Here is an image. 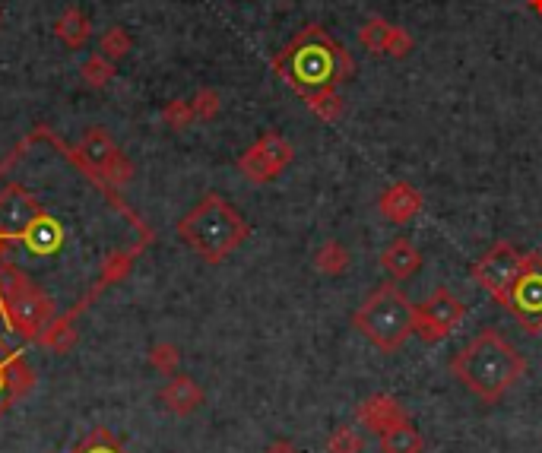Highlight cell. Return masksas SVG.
Listing matches in <instances>:
<instances>
[{"mask_svg": "<svg viewBox=\"0 0 542 453\" xmlns=\"http://www.w3.org/2000/svg\"><path fill=\"white\" fill-rule=\"evenodd\" d=\"M0 260H4V241H0Z\"/></svg>", "mask_w": 542, "mask_h": 453, "instance_id": "cell-33", "label": "cell"}, {"mask_svg": "<svg viewBox=\"0 0 542 453\" xmlns=\"http://www.w3.org/2000/svg\"><path fill=\"white\" fill-rule=\"evenodd\" d=\"M130 48H134V39H130V32L124 26L105 29L102 39H99V54H105L108 61H121Z\"/></svg>", "mask_w": 542, "mask_h": 453, "instance_id": "cell-23", "label": "cell"}, {"mask_svg": "<svg viewBox=\"0 0 542 453\" xmlns=\"http://www.w3.org/2000/svg\"><path fill=\"white\" fill-rule=\"evenodd\" d=\"M451 371L466 390L479 396L482 403H498L501 396L527 374V358H523V352H517L501 333L485 330L470 346H463L454 355Z\"/></svg>", "mask_w": 542, "mask_h": 453, "instance_id": "cell-2", "label": "cell"}, {"mask_svg": "<svg viewBox=\"0 0 542 453\" xmlns=\"http://www.w3.org/2000/svg\"><path fill=\"white\" fill-rule=\"evenodd\" d=\"M308 111L314 118H321L324 124H336L343 115H346V105H343V96L340 89H327V92H314V96L305 99Z\"/></svg>", "mask_w": 542, "mask_h": 453, "instance_id": "cell-21", "label": "cell"}, {"mask_svg": "<svg viewBox=\"0 0 542 453\" xmlns=\"http://www.w3.org/2000/svg\"><path fill=\"white\" fill-rule=\"evenodd\" d=\"M416 48V39L409 35L403 26H394V32H390V42H387V54L390 58H397V61H403V58H409V51Z\"/></svg>", "mask_w": 542, "mask_h": 453, "instance_id": "cell-30", "label": "cell"}, {"mask_svg": "<svg viewBox=\"0 0 542 453\" xmlns=\"http://www.w3.org/2000/svg\"><path fill=\"white\" fill-rule=\"evenodd\" d=\"M378 210L387 222L406 225L422 213V191H416L409 181H394L387 184L378 197Z\"/></svg>", "mask_w": 542, "mask_h": 453, "instance_id": "cell-11", "label": "cell"}, {"mask_svg": "<svg viewBox=\"0 0 542 453\" xmlns=\"http://www.w3.org/2000/svg\"><path fill=\"white\" fill-rule=\"evenodd\" d=\"M178 235L200 260L222 263L248 241L251 225L222 194H203L194 210L178 222Z\"/></svg>", "mask_w": 542, "mask_h": 453, "instance_id": "cell-3", "label": "cell"}, {"mask_svg": "<svg viewBox=\"0 0 542 453\" xmlns=\"http://www.w3.org/2000/svg\"><path fill=\"white\" fill-rule=\"evenodd\" d=\"M381 267L390 279H409L422 270V254L409 238H394L381 254Z\"/></svg>", "mask_w": 542, "mask_h": 453, "instance_id": "cell-14", "label": "cell"}, {"mask_svg": "<svg viewBox=\"0 0 542 453\" xmlns=\"http://www.w3.org/2000/svg\"><path fill=\"white\" fill-rule=\"evenodd\" d=\"M0 23H4V13H0Z\"/></svg>", "mask_w": 542, "mask_h": 453, "instance_id": "cell-34", "label": "cell"}, {"mask_svg": "<svg viewBox=\"0 0 542 453\" xmlns=\"http://www.w3.org/2000/svg\"><path fill=\"white\" fill-rule=\"evenodd\" d=\"M32 381H35V374L26 358L0 339V415L20 400V396H26L32 390Z\"/></svg>", "mask_w": 542, "mask_h": 453, "instance_id": "cell-10", "label": "cell"}, {"mask_svg": "<svg viewBox=\"0 0 542 453\" xmlns=\"http://www.w3.org/2000/svg\"><path fill=\"white\" fill-rule=\"evenodd\" d=\"M463 314H466L463 301L447 286H435L432 295L416 305V336L425 346H438L457 330Z\"/></svg>", "mask_w": 542, "mask_h": 453, "instance_id": "cell-7", "label": "cell"}, {"mask_svg": "<svg viewBox=\"0 0 542 453\" xmlns=\"http://www.w3.org/2000/svg\"><path fill=\"white\" fill-rule=\"evenodd\" d=\"M292 159H295L292 143L283 134H276V130H267L264 137H257L245 153L238 156V172L251 184H267L283 175L292 165Z\"/></svg>", "mask_w": 542, "mask_h": 453, "instance_id": "cell-8", "label": "cell"}, {"mask_svg": "<svg viewBox=\"0 0 542 453\" xmlns=\"http://www.w3.org/2000/svg\"><path fill=\"white\" fill-rule=\"evenodd\" d=\"M149 365H153L159 374L172 377L181 365V352L175 343H156L153 349H149Z\"/></svg>", "mask_w": 542, "mask_h": 453, "instance_id": "cell-26", "label": "cell"}, {"mask_svg": "<svg viewBox=\"0 0 542 453\" xmlns=\"http://www.w3.org/2000/svg\"><path fill=\"white\" fill-rule=\"evenodd\" d=\"M355 419H359L365 428L381 434V431H387L390 425L403 422L406 412H403L397 396H390V393H371V396H365V400L359 403V409H355Z\"/></svg>", "mask_w": 542, "mask_h": 453, "instance_id": "cell-12", "label": "cell"}, {"mask_svg": "<svg viewBox=\"0 0 542 453\" xmlns=\"http://www.w3.org/2000/svg\"><path fill=\"white\" fill-rule=\"evenodd\" d=\"M80 77H83L86 86L102 89V86L111 83V77H115V61H108L105 54H99V51L89 54V58L83 61V67H80Z\"/></svg>", "mask_w": 542, "mask_h": 453, "instance_id": "cell-22", "label": "cell"}, {"mask_svg": "<svg viewBox=\"0 0 542 453\" xmlns=\"http://www.w3.org/2000/svg\"><path fill=\"white\" fill-rule=\"evenodd\" d=\"M273 73L302 99H308L314 92L340 89V83L352 80L355 64L352 54L324 26L311 23L273 54Z\"/></svg>", "mask_w": 542, "mask_h": 453, "instance_id": "cell-1", "label": "cell"}, {"mask_svg": "<svg viewBox=\"0 0 542 453\" xmlns=\"http://www.w3.org/2000/svg\"><path fill=\"white\" fill-rule=\"evenodd\" d=\"M378 447H381V453H422L425 438L413 422L403 419L378 434Z\"/></svg>", "mask_w": 542, "mask_h": 453, "instance_id": "cell-15", "label": "cell"}, {"mask_svg": "<svg viewBox=\"0 0 542 453\" xmlns=\"http://www.w3.org/2000/svg\"><path fill=\"white\" fill-rule=\"evenodd\" d=\"M362 447H365L362 434L349 425L333 428L330 438H327V453H362Z\"/></svg>", "mask_w": 542, "mask_h": 453, "instance_id": "cell-25", "label": "cell"}, {"mask_svg": "<svg viewBox=\"0 0 542 453\" xmlns=\"http://www.w3.org/2000/svg\"><path fill=\"white\" fill-rule=\"evenodd\" d=\"M352 254L346 251V244L340 241H324L321 248L314 251V270L324 273V276H340L349 270Z\"/></svg>", "mask_w": 542, "mask_h": 453, "instance_id": "cell-19", "label": "cell"}, {"mask_svg": "<svg viewBox=\"0 0 542 453\" xmlns=\"http://www.w3.org/2000/svg\"><path fill=\"white\" fill-rule=\"evenodd\" d=\"M77 149L92 168H102L111 156L118 153V146H115V140H111V134L105 127H89L83 134V140L77 143Z\"/></svg>", "mask_w": 542, "mask_h": 453, "instance_id": "cell-17", "label": "cell"}, {"mask_svg": "<svg viewBox=\"0 0 542 453\" xmlns=\"http://www.w3.org/2000/svg\"><path fill=\"white\" fill-rule=\"evenodd\" d=\"M501 308L527 333H542V254H523L520 273L511 282Z\"/></svg>", "mask_w": 542, "mask_h": 453, "instance_id": "cell-6", "label": "cell"}, {"mask_svg": "<svg viewBox=\"0 0 542 453\" xmlns=\"http://www.w3.org/2000/svg\"><path fill=\"white\" fill-rule=\"evenodd\" d=\"M520 263H523V254L514 248V244L498 241L473 263V279H476L479 289H485L501 305L504 295H508V289H511V282L520 273Z\"/></svg>", "mask_w": 542, "mask_h": 453, "instance_id": "cell-9", "label": "cell"}, {"mask_svg": "<svg viewBox=\"0 0 542 453\" xmlns=\"http://www.w3.org/2000/svg\"><path fill=\"white\" fill-rule=\"evenodd\" d=\"M162 121H165V127H172V130H188L197 121L194 105L188 99H172L162 108Z\"/></svg>", "mask_w": 542, "mask_h": 453, "instance_id": "cell-24", "label": "cell"}, {"mask_svg": "<svg viewBox=\"0 0 542 453\" xmlns=\"http://www.w3.org/2000/svg\"><path fill=\"white\" fill-rule=\"evenodd\" d=\"M73 453H124V450H121V444L115 441V434H111L108 428H96Z\"/></svg>", "mask_w": 542, "mask_h": 453, "instance_id": "cell-28", "label": "cell"}, {"mask_svg": "<svg viewBox=\"0 0 542 453\" xmlns=\"http://www.w3.org/2000/svg\"><path fill=\"white\" fill-rule=\"evenodd\" d=\"M54 35L70 48V51H80L86 42H89V35H92V23L86 20V13L80 7H67L61 16H58V23H54Z\"/></svg>", "mask_w": 542, "mask_h": 453, "instance_id": "cell-16", "label": "cell"}, {"mask_svg": "<svg viewBox=\"0 0 542 453\" xmlns=\"http://www.w3.org/2000/svg\"><path fill=\"white\" fill-rule=\"evenodd\" d=\"M39 346L58 352V355H67L73 346H77V330H73V320L67 314H58L51 320V324L42 330L39 336Z\"/></svg>", "mask_w": 542, "mask_h": 453, "instance_id": "cell-18", "label": "cell"}, {"mask_svg": "<svg viewBox=\"0 0 542 453\" xmlns=\"http://www.w3.org/2000/svg\"><path fill=\"white\" fill-rule=\"evenodd\" d=\"M0 311L7 327L29 343H39L42 330L61 314L58 301L13 260H0Z\"/></svg>", "mask_w": 542, "mask_h": 453, "instance_id": "cell-4", "label": "cell"}, {"mask_svg": "<svg viewBox=\"0 0 542 453\" xmlns=\"http://www.w3.org/2000/svg\"><path fill=\"white\" fill-rule=\"evenodd\" d=\"M264 453H302V450H298L292 441H273Z\"/></svg>", "mask_w": 542, "mask_h": 453, "instance_id": "cell-31", "label": "cell"}, {"mask_svg": "<svg viewBox=\"0 0 542 453\" xmlns=\"http://www.w3.org/2000/svg\"><path fill=\"white\" fill-rule=\"evenodd\" d=\"M99 175H102L111 187H121V184H127L130 178H134V162H130V159L121 153V149H118V153L99 168Z\"/></svg>", "mask_w": 542, "mask_h": 453, "instance_id": "cell-27", "label": "cell"}, {"mask_svg": "<svg viewBox=\"0 0 542 453\" xmlns=\"http://www.w3.org/2000/svg\"><path fill=\"white\" fill-rule=\"evenodd\" d=\"M352 327L359 330L371 346L381 352H400L406 339L416 333V305L409 301L394 282H381L359 311L352 314Z\"/></svg>", "mask_w": 542, "mask_h": 453, "instance_id": "cell-5", "label": "cell"}, {"mask_svg": "<svg viewBox=\"0 0 542 453\" xmlns=\"http://www.w3.org/2000/svg\"><path fill=\"white\" fill-rule=\"evenodd\" d=\"M159 400L168 412L184 419V415H194L203 406V387L188 374H172L168 377V384L162 387Z\"/></svg>", "mask_w": 542, "mask_h": 453, "instance_id": "cell-13", "label": "cell"}, {"mask_svg": "<svg viewBox=\"0 0 542 453\" xmlns=\"http://www.w3.org/2000/svg\"><path fill=\"white\" fill-rule=\"evenodd\" d=\"M390 32H394V23H390V20H384V16H368V20L362 23V29H359V45L368 54L381 58V54H387Z\"/></svg>", "mask_w": 542, "mask_h": 453, "instance_id": "cell-20", "label": "cell"}, {"mask_svg": "<svg viewBox=\"0 0 542 453\" xmlns=\"http://www.w3.org/2000/svg\"><path fill=\"white\" fill-rule=\"evenodd\" d=\"M530 10H533V13H542V0H530Z\"/></svg>", "mask_w": 542, "mask_h": 453, "instance_id": "cell-32", "label": "cell"}, {"mask_svg": "<svg viewBox=\"0 0 542 453\" xmlns=\"http://www.w3.org/2000/svg\"><path fill=\"white\" fill-rule=\"evenodd\" d=\"M191 105H194L197 121H213V118L219 115V108H222L219 92H216V89H200L197 96L191 99Z\"/></svg>", "mask_w": 542, "mask_h": 453, "instance_id": "cell-29", "label": "cell"}]
</instances>
